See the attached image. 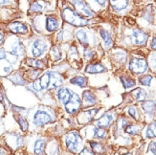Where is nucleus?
Segmentation results:
<instances>
[{"label":"nucleus","instance_id":"nucleus-1","mask_svg":"<svg viewBox=\"0 0 156 155\" xmlns=\"http://www.w3.org/2000/svg\"><path fill=\"white\" fill-rule=\"evenodd\" d=\"M66 79L62 73L56 70H48L41 74L37 79L34 80L27 86V89L34 93H41L44 91L58 89L64 85Z\"/></svg>","mask_w":156,"mask_h":155},{"label":"nucleus","instance_id":"nucleus-44","mask_svg":"<svg viewBox=\"0 0 156 155\" xmlns=\"http://www.w3.org/2000/svg\"><path fill=\"white\" fill-rule=\"evenodd\" d=\"M150 63H151V66L152 67V69L156 68V53L151 54V57H150Z\"/></svg>","mask_w":156,"mask_h":155},{"label":"nucleus","instance_id":"nucleus-7","mask_svg":"<svg viewBox=\"0 0 156 155\" xmlns=\"http://www.w3.org/2000/svg\"><path fill=\"white\" fill-rule=\"evenodd\" d=\"M128 69L130 72L137 74V75H141L147 71L148 69V63L147 60L144 58H132L128 64Z\"/></svg>","mask_w":156,"mask_h":155},{"label":"nucleus","instance_id":"nucleus-38","mask_svg":"<svg viewBox=\"0 0 156 155\" xmlns=\"http://www.w3.org/2000/svg\"><path fill=\"white\" fill-rule=\"evenodd\" d=\"M67 55H68V56H67V57H68V58L73 59V60H77L79 58V52H78L77 47L75 45L70 46Z\"/></svg>","mask_w":156,"mask_h":155},{"label":"nucleus","instance_id":"nucleus-43","mask_svg":"<svg viewBox=\"0 0 156 155\" xmlns=\"http://www.w3.org/2000/svg\"><path fill=\"white\" fill-rule=\"evenodd\" d=\"M79 155H96V153H94L92 150H90L89 147L83 146V150L79 152Z\"/></svg>","mask_w":156,"mask_h":155},{"label":"nucleus","instance_id":"nucleus-2","mask_svg":"<svg viewBox=\"0 0 156 155\" xmlns=\"http://www.w3.org/2000/svg\"><path fill=\"white\" fill-rule=\"evenodd\" d=\"M30 119L35 127H41L43 125L55 122L56 112L52 107L40 105L37 108H35L32 111Z\"/></svg>","mask_w":156,"mask_h":155},{"label":"nucleus","instance_id":"nucleus-27","mask_svg":"<svg viewBox=\"0 0 156 155\" xmlns=\"http://www.w3.org/2000/svg\"><path fill=\"white\" fill-rule=\"evenodd\" d=\"M50 56L54 62H62L63 59V52L62 49H60L59 46L56 45V46L52 47V49L50 51Z\"/></svg>","mask_w":156,"mask_h":155},{"label":"nucleus","instance_id":"nucleus-19","mask_svg":"<svg viewBox=\"0 0 156 155\" xmlns=\"http://www.w3.org/2000/svg\"><path fill=\"white\" fill-rule=\"evenodd\" d=\"M46 155H60V146L57 139H53L46 145L45 147Z\"/></svg>","mask_w":156,"mask_h":155},{"label":"nucleus","instance_id":"nucleus-34","mask_svg":"<svg viewBox=\"0 0 156 155\" xmlns=\"http://www.w3.org/2000/svg\"><path fill=\"white\" fill-rule=\"evenodd\" d=\"M90 145V149L93 150L94 153H98V154H104L105 150L103 146V145H101L98 142H93V141H90L89 142Z\"/></svg>","mask_w":156,"mask_h":155},{"label":"nucleus","instance_id":"nucleus-49","mask_svg":"<svg viewBox=\"0 0 156 155\" xmlns=\"http://www.w3.org/2000/svg\"><path fill=\"white\" fill-rule=\"evenodd\" d=\"M11 3V0H0V7L1 6H5V5H8Z\"/></svg>","mask_w":156,"mask_h":155},{"label":"nucleus","instance_id":"nucleus-35","mask_svg":"<svg viewBox=\"0 0 156 155\" xmlns=\"http://www.w3.org/2000/svg\"><path fill=\"white\" fill-rule=\"evenodd\" d=\"M146 137L148 139L156 137V121L151 123L146 129Z\"/></svg>","mask_w":156,"mask_h":155},{"label":"nucleus","instance_id":"nucleus-4","mask_svg":"<svg viewBox=\"0 0 156 155\" xmlns=\"http://www.w3.org/2000/svg\"><path fill=\"white\" fill-rule=\"evenodd\" d=\"M62 17L66 23L75 27H79V28H81V27L89 24V20L81 16V15H80L77 11L73 10L69 6H64L62 8Z\"/></svg>","mask_w":156,"mask_h":155},{"label":"nucleus","instance_id":"nucleus-3","mask_svg":"<svg viewBox=\"0 0 156 155\" xmlns=\"http://www.w3.org/2000/svg\"><path fill=\"white\" fill-rule=\"evenodd\" d=\"M63 143L68 151L79 153L83 147V138L78 130L74 129L68 131L63 136Z\"/></svg>","mask_w":156,"mask_h":155},{"label":"nucleus","instance_id":"nucleus-20","mask_svg":"<svg viewBox=\"0 0 156 155\" xmlns=\"http://www.w3.org/2000/svg\"><path fill=\"white\" fill-rule=\"evenodd\" d=\"M107 70L105 68V66L104 64H101L100 62H95V63H89L87 64L84 72L86 74H101V73H105Z\"/></svg>","mask_w":156,"mask_h":155},{"label":"nucleus","instance_id":"nucleus-45","mask_svg":"<svg viewBox=\"0 0 156 155\" xmlns=\"http://www.w3.org/2000/svg\"><path fill=\"white\" fill-rule=\"evenodd\" d=\"M148 151L151 152L153 155H156V142L151 143L150 146H148Z\"/></svg>","mask_w":156,"mask_h":155},{"label":"nucleus","instance_id":"nucleus-33","mask_svg":"<svg viewBox=\"0 0 156 155\" xmlns=\"http://www.w3.org/2000/svg\"><path fill=\"white\" fill-rule=\"evenodd\" d=\"M44 9H45V5L43 4V2H40V1H34L30 6L31 12H43Z\"/></svg>","mask_w":156,"mask_h":155},{"label":"nucleus","instance_id":"nucleus-46","mask_svg":"<svg viewBox=\"0 0 156 155\" xmlns=\"http://www.w3.org/2000/svg\"><path fill=\"white\" fill-rule=\"evenodd\" d=\"M7 58H8V55H7V53L4 49L0 48V60L1 59H6Z\"/></svg>","mask_w":156,"mask_h":155},{"label":"nucleus","instance_id":"nucleus-24","mask_svg":"<svg viewBox=\"0 0 156 155\" xmlns=\"http://www.w3.org/2000/svg\"><path fill=\"white\" fill-rule=\"evenodd\" d=\"M11 55L16 57V58H20L23 57L25 54V47L22 44V42H20L19 40H16V41L12 44V48L10 50Z\"/></svg>","mask_w":156,"mask_h":155},{"label":"nucleus","instance_id":"nucleus-41","mask_svg":"<svg viewBox=\"0 0 156 155\" xmlns=\"http://www.w3.org/2000/svg\"><path fill=\"white\" fill-rule=\"evenodd\" d=\"M95 56V52L90 48V47L85 46L83 49V57L86 60H91Z\"/></svg>","mask_w":156,"mask_h":155},{"label":"nucleus","instance_id":"nucleus-9","mask_svg":"<svg viewBox=\"0 0 156 155\" xmlns=\"http://www.w3.org/2000/svg\"><path fill=\"white\" fill-rule=\"evenodd\" d=\"M47 141H48V139L45 137L37 136V138H35L32 141L31 151L35 155H44Z\"/></svg>","mask_w":156,"mask_h":155},{"label":"nucleus","instance_id":"nucleus-13","mask_svg":"<svg viewBox=\"0 0 156 155\" xmlns=\"http://www.w3.org/2000/svg\"><path fill=\"white\" fill-rule=\"evenodd\" d=\"M7 143L13 150H17L21 147L24 144V139L17 133H9L7 134Z\"/></svg>","mask_w":156,"mask_h":155},{"label":"nucleus","instance_id":"nucleus-14","mask_svg":"<svg viewBox=\"0 0 156 155\" xmlns=\"http://www.w3.org/2000/svg\"><path fill=\"white\" fill-rule=\"evenodd\" d=\"M97 97L96 95L89 89L84 90L83 93V98H81V104L83 108H87L89 106H93L97 104Z\"/></svg>","mask_w":156,"mask_h":155},{"label":"nucleus","instance_id":"nucleus-16","mask_svg":"<svg viewBox=\"0 0 156 155\" xmlns=\"http://www.w3.org/2000/svg\"><path fill=\"white\" fill-rule=\"evenodd\" d=\"M131 38L133 39V42L136 44V45H139V46H142V45H145L147 41V38H148V35L140 29H135L132 31V33H131Z\"/></svg>","mask_w":156,"mask_h":155},{"label":"nucleus","instance_id":"nucleus-32","mask_svg":"<svg viewBox=\"0 0 156 155\" xmlns=\"http://www.w3.org/2000/svg\"><path fill=\"white\" fill-rule=\"evenodd\" d=\"M121 83H123L124 87L126 89H130L133 88V87L136 85V80L133 79L132 78L129 77H121Z\"/></svg>","mask_w":156,"mask_h":155},{"label":"nucleus","instance_id":"nucleus-6","mask_svg":"<svg viewBox=\"0 0 156 155\" xmlns=\"http://www.w3.org/2000/svg\"><path fill=\"white\" fill-rule=\"evenodd\" d=\"M83 104H81V98L77 92H74L69 100L64 105L63 108L65 112L69 115H76V114L81 109Z\"/></svg>","mask_w":156,"mask_h":155},{"label":"nucleus","instance_id":"nucleus-17","mask_svg":"<svg viewBox=\"0 0 156 155\" xmlns=\"http://www.w3.org/2000/svg\"><path fill=\"white\" fill-rule=\"evenodd\" d=\"M74 36L78 39V41L83 46H88L90 44V36H89V32L83 29V27L79 28L74 33Z\"/></svg>","mask_w":156,"mask_h":155},{"label":"nucleus","instance_id":"nucleus-11","mask_svg":"<svg viewBox=\"0 0 156 155\" xmlns=\"http://www.w3.org/2000/svg\"><path fill=\"white\" fill-rule=\"evenodd\" d=\"M98 112H99L98 108H91V109H85L83 111H80L77 117L78 124L80 125L89 124L90 122H92V120L97 115Z\"/></svg>","mask_w":156,"mask_h":155},{"label":"nucleus","instance_id":"nucleus-47","mask_svg":"<svg viewBox=\"0 0 156 155\" xmlns=\"http://www.w3.org/2000/svg\"><path fill=\"white\" fill-rule=\"evenodd\" d=\"M94 2H96L98 5H100L101 7H105L106 6V0H93Z\"/></svg>","mask_w":156,"mask_h":155},{"label":"nucleus","instance_id":"nucleus-26","mask_svg":"<svg viewBox=\"0 0 156 155\" xmlns=\"http://www.w3.org/2000/svg\"><path fill=\"white\" fill-rule=\"evenodd\" d=\"M142 109L144 110V112L148 114V115L152 116L156 110V102L152 100H144V102L142 103Z\"/></svg>","mask_w":156,"mask_h":155},{"label":"nucleus","instance_id":"nucleus-40","mask_svg":"<svg viewBox=\"0 0 156 155\" xmlns=\"http://www.w3.org/2000/svg\"><path fill=\"white\" fill-rule=\"evenodd\" d=\"M67 31L65 30H58V33H57V40L58 41H65L67 40L66 38H69L71 37V35L69 33H66Z\"/></svg>","mask_w":156,"mask_h":155},{"label":"nucleus","instance_id":"nucleus-51","mask_svg":"<svg viewBox=\"0 0 156 155\" xmlns=\"http://www.w3.org/2000/svg\"><path fill=\"white\" fill-rule=\"evenodd\" d=\"M0 155H7V151L3 150L2 147H0Z\"/></svg>","mask_w":156,"mask_h":155},{"label":"nucleus","instance_id":"nucleus-36","mask_svg":"<svg viewBox=\"0 0 156 155\" xmlns=\"http://www.w3.org/2000/svg\"><path fill=\"white\" fill-rule=\"evenodd\" d=\"M17 122L19 124L20 129H21V130L23 132H27V131H28L29 123H28V121H27V119L25 117H23L22 115H19L18 116V119H17Z\"/></svg>","mask_w":156,"mask_h":155},{"label":"nucleus","instance_id":"nucleus-31","mask_svg":"<svg viewBox=\"0 0 156 155\" xmlns=\"http://www.w3.org/2000/svg\"><path fill=\"white\" fill-rule=\"evenodd\" d=\"M43 73L42 70H39V69H31L27 72V76H26V79L28 80H31V82H34V80L37 79L40 76H41V74Z\"/></svg>","mask_w":156,"mask_h":155},{"label":"nucleus","instance_id":"nucleus-15","mask_svg":"<svg viewBox=\"0 0 156 155\" xmlns=\"http://www.w3.org/2000/svg\"><path fill=\"white\" fill-rule=\"evenodd\" d=\"M114 114L112 112H106L100 119L95 121V125L101 127V129H108L114 121Z\"/></svg>","mask_w":156,"mask_h":155},{"label":"nucleus","instance_id":"nucleus-10","mask_svg":"<svg viewBox=\"0 0 156 155\" xmlns=\"http://www.w3.org/2000/svg\"><path fill=\"white\" fill-rule=\"evenodd\" d=\"M74 92L75 91H74L73 89H71L70 87L62 85V86H60L59 88L56 89L55 96H56L57 100H58V103L60 104L64 105L69 100V99L71 98V96L73 95Z\"/></svg>","mask_w":156,"mask_h":155},{"label":"nucleus","instance_id":"nucleus-18","mask_svg":"<svg viewBox=\"0 0 156 155\" xmlns=\"http://www.w3.org/2000/svg\"><path fill=\"white\" fill-rule=\"evenodd\" d=\"M8 29L13 33H20V35H25L29 32V28L26 24L22 22H12L8 25Z\"/></svg>","mask_w":156,"mask_h":155},{"label":"nucleus","instance_id":"nucleus-21","mask_svg":"<svg viewBox=\"0 0 156 155\" xmlns=\"http://www.w3.org/2000/svg\"><path fill=\"white\" fill-rule=\"evenodd\" d=\"M68 83L71 85L78 86L80 88H85L88 86V79L83 75H75L69 78Z\"/></svg>","mask_w":156,"mask_h":155},{"label":"nucleus","instance_id":"nucleus-48","mask_svg":"<svg viewBox=\"0 0 156 155\" xmlns=\"http://www.w3.org/2000/svg\"><path fill=\"white\" fill-rule=\"evenodd\" d=\"M151 48L156 51V37H153L152 40H151Z\"/></svg>","mask_w":156,"mask_h":155},{"label":"nucleus","instance_id":"nucleus-53","mask_svg":"<svg viewBox=\"0 0 156 155\" xmlns=\"http://www.w3.org/2000/svg\"><path fill=\"white\" fill-rule=\"evenodd\" d=\"M123 155H132V154H130V153H126V154H123Z\"/></svg>","mask_w":156,"mask_h":155},{"label":"nucleus","instance_id":"nucleus-52","mask_svg":"<svg viewBox=\"0 0 156 155\" xmlns=\"http://www.w3.org/2000/svg\"><path fill=\"white\" fill-rule=\"evenodd\" d=\"M3 100H4V96H3V93H2V91L0 90V102L2 103Z\"/></svg>","mask_w":156,"mask_h":155},{"label":"nucleus","instance_id":"nucleus-8","mask_svg":"<svg viewBox=\"0 0 156 155\" xmlns=\"http://www.w3.org/2000/svg\"><path fill=\"white\" fill-rule=\"evenodd\" d=\"M69 1L74 8H75V11H77L83 17L90 18L95 16V12L90 9L89 5L84 0H69Z\"/></svg>","mask_w":156,"mask_h":155},{"label":"nucleus","instance_id":"nucleus-22","mask_svg":"<svg viewBox=\"0 0 156 155\" xmlns=\"http://www.w3.org/2000/svg\"><path fill=\"white\" fill-rule=\"evenodd\" d=\"M26 64L32 67L34 69H39V70H45L47 68V62L45 59H39V58H27Z\"/></svg>","mask_w":156,"mask_h":155},{"label":"nucleus","instance_id":"nucleus-30","mask_svg":"<svg viewBox=\"0 0 156 155\" xmlns=\"http://www.w3.org/2000/svg\"><path fill=\"white\" fill-rule=\"evenodd\" d=\"M131 95L139 103H143L147 99V92L143 88H135L131 91Z\"/></svg>","mask_w":156,"mask_h":155},{"label":"nucleus","instance_id":"nucleus-23","mask_svg":"<svg viewBox=\"0 0 156 155\" xmlns=\"http://www.w3.org/2000/svg\"><path fill=\"white\" fill-rule=\"evenodd\" d=\"M8 79L11 80L15 85L25 86V85L29 84V82L24 78V76H22V74L20 72H16V73L12 74V75H9Z\"/></svg>","mask_w":156,"mask_h":155},{"label":"nucleus","instance_id":"nucleus-54","mask_svg":"<svg viewBox=\"0 0 156 155\" xmlns=\"http://www.w3.org/2000/svg\"><path fill=\"white\" fill-rule=\"evenodd\" d=\"M23 155H26V154H23Z\"/></svg>","mask_w":156,"mask_h":155},{"label":"nucleus","instance_id":"nucleus-37","mask_svg":"<svg viewBox=\"0 0 156 155\" xmlns=\"http://www.w3.org/2000/svg\"><path fill=\"white\" fill-rule=\"evenodd\" d=\"M140 129H141L138 125H128L125 129V131L129 135H137L140 132Z\"/></svg>","mask_w":156,"mask_h":155},{"label":"nucleus","instance_id":"nucleus-29","mask_svg":"<svg viewBox=\"0 0 156 155\" xmlns=\"http://www.w3.org/2000/svg\"><path fill=\"white\" fill-rule=\"evenodd\" d=\"M92 138L96 140H103L107 137V132L105 130V129H101L99 126H92Z\"/></svg>","mask_w":156,"mask_h":155},{"label":"nucleus","instance_id":"nucleus-39","mask_svg":"<svg viewBox=\"0 0 156 155\" xmlns=\"http://www.w3.org/2000/svg\"><path fill=\"white\" fill-rule=\"evenodd\" d=\"M152 79H153V77L151 75H148L147 74V75H144V76L140 77L139 83L144 86H151Z\"/></svg>","mask_w":156,"mask_h":155},{"label":"nucleus","instance_id":"nucleus-5","mask_svg":"<svg viewBox=\"0 0 156 155\" xmlns=\"http://www.w3.org/2000/svg\"><path fill=\"white\" fill-rule=\"evenodd\" d=\"M49 49V43L44 38H36L30 45V56L32 58L43 57Z\"/></svg>","mask_w":156,"mask_h":155},{"label":"nucleus","instance_id":"nucleus-28","mask_svg":"<svg viewBox=\"0 0 156 155\" xmlns=\"http://www.w3.org/2000/svg\"><path fill=\"white\" fill-rule=\"evenodd\" d=\"M110 5L115 11H123L126 9L129 4V0H109Z\"/></svg>","mask_w":156,"mask_h":155},{"label":"nucleus","instance_id":"nucleus-50","mask_svg":"<svg viewBox=\"0 0 156 155\" xmlns=\"http://www.w3.org/2000/svg\"><path fill=\"white\" fill-rule=\"evenodd\" d=\"M4 42V35L2 32H0V46H1Z\"/></svg>","mask_w":156,"mask_h":155},{"label":"nucleus","instance_id":"nucleus-25","mask_svg":"<svg viewBox=\"0 0 156 155\" xmlns=\"http://www.w3.org/2000/svg\"><path fill=\"white\" fill-rule=\"evenodd\" d=\"M100 35H101V39H103L104 48H105L106 50L110 49L113 45V39H112L110 33L105 29H100Z\"/></svg>","mask_w":156,"mask_h":155},{"label":"nucleus","instance_id":"nucleus-12","mask_svg":"<svg viewBox=\"0 0 156 155\" xmlns=\"http://www.w3.org/2000/svg\"><path fill=\"white\" fill-rule=\"evenodd\" d=\"M62 24H60L59 19L57 16H48L45 18V29L48 33L57 32L60 29Z\"/></svg>","mask_w":156,"mask_h":155},{"label":"nucleus","instance_id":"nucleus-42","mask_svg":"<svg viewBox=\"0 0 156 155\" xmlns=\"http://www.w3.org/2000/svg\"><path fill=\"white\" fill-rule=\"evenodd\" d=\"M127 113L129 114V116L131 118H133L134 120H138L139 119V113H138V110L135 106H130L129 108L127 110Z\"/></svg>","mask_w":156,"mask_h":155}]
</instances>
